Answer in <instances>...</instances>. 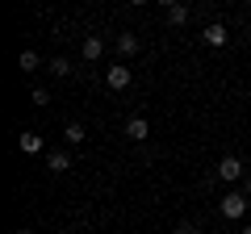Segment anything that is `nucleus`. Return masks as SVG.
<instances>
[{"label":"nucleus","mask_w":251,"mask_h":234,"mask_svg":"<svg viewBox=\"0 0 251 234\" xmlns=\"http://www.w3.org/2000/svg\"><path fill=\"white\" fill-rule=\"evenodd\" d=\"M130 80H134V71H130L126 63H113V67L105 71V84H109L113 92H126V88H130Z\"/></svg>","instance_id":"obj_2"},{"label":"nucleus","mask_w":251,"mask_h":234,"mask_svg":"<svg viewBox=\"0 0 251 234\" xmlns=\"http://www.w3.org/2000/svg\"><path fill=\"white\" fill-rule=\"evenodd\" d=\"M188 21V4H176V0H172L168 4V25H184Z\"/></svg>","instance_id":"obj_11"},{"label":"nucleus","mask_w":251,"mask_h":234,"mask_svg":"<svg viewBox=\"0 0 251 234\" xmlns=\"http://www.w3.org/2000/svg\"><path fill=\"white\" fill-rule=\"evenodd\" d=\"M63 138H67V142H84V138H88V130H84V121H67V130H63Z\"/></svg>","instance_id":"obj_10"},{"label":"nucleus","mask_w":251,"mask_h":234,"mask_svg":"<svg viewBox=\"0 0 251 234\" xmlns=\"http://www.w3.org/2000/svg\"><path fill=\"white\" fill-rule=\"evenodd\" d=\"M243 192H247V197H251V176H247V188H243Z\"/></svg>","instance_id":"obj_16"},{"label":"nucleus","mask_w":251,"mask_h":234,"mask_svg":"<svg viewBox=\"0 0 251 234\" xmlns=\"http://www.w3.org/2000/svg\"><path fill=\"white\" fill-rule=\"evenodd\" d=\"M218 180H243V159H234V155H226L222 163H218Z\"/></svg>","instance_id":"obj_3"},{"label":"nucleus","mask_w":251,"mask_h":234,"mask_svg":"<svg viewBox=\"0 0 251 234\" xmlns=\"http://www.w3.org/2000/svg\"><path fill=\"white\" fill-rule=\"evenodd\" d=\"M247 201H251L247 192H226L218 209H222V217H230V222H234V217H243V213H247Z\"/></svg>","instance_id":"obj_1"},{"label":"nucleus","mask_w":251,"mask_h":234,"mask_svg":"<svg viewBox=\"0 0 251 234\" xmlns=\"http://www.w3.org/2000/svg\"><path fill=\"white\" fill-rule=\"evenodd\" d=\"M100 54H105V42H100L97 34H92V38H84V59H88V63H97Z\"/></svg>","instance_id":"obj_8"},{"label":"nucleus","mask_w":251,"mask_h":234,"mask_svg":"<svg viewBox=\"0 0 251 234\" xmlns=\"http://www.w3.org/2000/svg\"><path fill=\"white\" fill-rule=\"evenodd\" d=\"M46 167H50L54 176H63V171L72 167V155H67V151H50V155H46Z\"/></svg>","instance_id":"obj_7"},{"label":"nucleus","mask_w":251,"mask_h":234,"mask_svg":"<svg viewBox=\"0 0 251 234\" xmlns=\"http://www.w3.org/2000/svg\"><path fill=\"white\" fill-rule=\"evenodd\" d=\"M147 134H151L147 117H130V121H126V138H130V142H147Z\"/></svg>","instance_id":"obj_4"},{"label":"nucleus","mask_w":251,"mask_h":234,"mask_svg":"<svg viewBox=\"0 0 251 234\" xmlns=\"http://www.w3.org/2000/svg\"><path fill=\"white\" fill-rule=\"evenodd\" d=\"M13 234H29V230H13Z\"/></svg>","instance_id":"obj_18"},{"label":"nucleus","mask_w":251,"mask_h":234,"mask_svg":"<svg viewBox=\"0 0 251 234\" xmlns=\"http://www.w3.org/2000/svg\"><path fill=\"white\" fill-rule=\"evenodd\" d=\"M117 54H122V59H126V54H138V38L134 34H117Z\"/></svg>","instance_id":"obj_9"},{"label":"nucleus","mask_w":251,"mask_h":234,"mask_svg":"<svg viewBox=\"0 0 251 234\" xmlns=\"http://www.w3.org/2000/svg\"><path fill=\"white\" fill-rule=\"evenodd\" d=\"M17 146H21V151H25V155H42V151H46L42 134H29V130H25V134L17 138Z\"/></svg>","instance_id":"obj_6"},{"label":"nucleus","mask_w":251,"mask_h":234,"mask_svg":"<svg viewBox=\"0 0 251 234\" xmlns=\"http://www.w3.org/2000/svg\"><path fill=\"white\" fill-rule=\"evenodd\" d=\"M17 67H21V71H25V75H29V71H38V54H34V50H21Z\"/></svg>","instance_id":"obj_13"},{"label":"nucleus","mask_w":251,"mask_h":234,"mask_svg":"<svg viewBox=\"0 0 251 234\" xmlns=\"http://www.w3.org/2000/svg\"><path fill=\"white\" fill-rule=\"evenodd\" d=\"M201 38H205L209 46H226V38H230V34H226V25H222V21H214V25H205V29H201Z\"/></svg>","instance_id":"obj_5"},{"label":"nucleus","mask_w":251,"mask_h":234,"mask_svg":"<svg viewBox=\"0 0 251 234\" xmlns=\"http://www.w3.org/2000/svg\"><path fill=\"white\" fill-rule=\"evenodd\" d=\"M29 100H34V105L42 109V105H50V92H46V88H34V96H29Z\"/></svg>","instance_id":"obj_14"},{"label":"nucleus","mask_w":251,"mask_h":234,"mask_svg":"<svg viewBox=\"0 0 251 234\" xmlns=\"http://www.w3.org/2000/svg\"><path fill=\"white\" fill-rule=\"evenodd\" d=\"M239 234H251V226H243V230H239Z\"/></svg>","instance_id":"obj_17"},{"label":"nucleus","mask_w":251,"mask_h":234,"mask_svg":"<svg viewBox=\"0 0 251 234\" xmlns=\"http://www.w3.org/2000/svg\"><path fill=\"white\" fill-rule=\"evenodd\" d=\"M176 234H201V230H193V226H180V230Z\"/></svg>","instance_id":"obj_15"},{"label":"nucleus","mask_w":251,"mask_h":234,"mask_svg":"<svg viewBox=\"0 0 251 234\" xmlns=\"http://www.w3.org/2000/svg\"><path fill=\"white\" fill-rule=\"evenodd\" d=\"M50 71L59 75V80H63V75H72V59H63V54H54V59H50Z\"/></svg>","instance_id":"obj_12"}]
</instances>
